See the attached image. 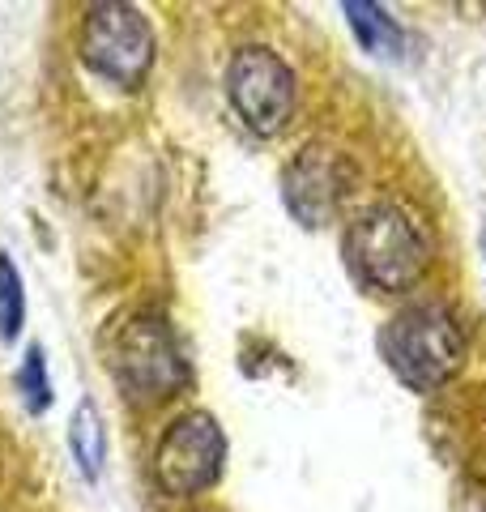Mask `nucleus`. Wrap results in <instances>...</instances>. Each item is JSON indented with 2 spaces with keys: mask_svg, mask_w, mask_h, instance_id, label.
<instances>
[{
  "mask_svg": "<svg viewBox=\"0 0 486 512\" xmlns=\"http://www.w3.org/2000/svg\"><path fill=\"white\" fill-rule=\"evenodd\" d=\"M427 261V231L401 205H371L346 231V265L371 291H410L427 274Z\"/></svg>",
  "mask_w": 486,
  "mask_h": 512,
  "instance_id": "obj_1",
  "label": "nucleus"
},
{
  "mask_svg": "<svg viewBox=\"0 0 486 512\" xmlns=\"http://www.w3.org/2000/svg\"><path fill=\"white\" fill-rule=\"evenodd\" d=\"M380 350L405 389L431 393L461 367L465 329L448 303H410L388 320Z\"/></svg>",
  "mask_w": 486,
  "mask_h": 512,
  "instance_id": "obj_2",
  "label": "nucleus"
},
{
  "mask_svg": "<svg viewBox=\"0 0 486 512\" xmlns=\"http://www.w3.org/2000/svg\"><path fill=\"white\" fill-rule=\"evenodd\" d=\"M111 376L137 406H158L180 393L188 384V363L167 320L154 312L128 320L111 350Z\"/></svg>",
  "mask_w": 486,
  "mask_h": 512,
  "instance_id": "obj_3",
  "label": "nucleus"
},
{
  "mask_svg": "<svg viewBox=\"0 0 486 512\" xmlns=\"http://www.w3.org/2000/svg\"><path fill=\"white\" fill-rule=\"evenodd\" d=\"M81 60L94 73H103L107 82L124 90H137L154 64V35L150 22L141 18L133 5H94L81 26Z\"/></svg>",
  "mask_w": 486,
  "mask_h": 512,
  "instance_id": "obj_4",
  "label": "nucleus"
},
{
  "mask_svg": "<svg viewBox=\"0 0 486 512\" xmlns=\"http://www.w3.org/2000/svg\"><path fill=\"white\" fill-rule=\"evenodd\" d=\"M222 457H226V436L218 419L205 410H188L162 431L154 448V478L167 495L184 500V495H197L218 483Z\"/></svg>",
  "mask_w": 486,
  "mask_h": 512,
  "instance_id": "obj_5",
  "label": "nucleus"
},
{
  "mask_svg": "<svg viewBox=\"0 0 486 512\" xmlns=\"http://www.w3.org/2000/svg\"><path fill=\"white\" fill-rule=\"evenodd\" d=\"M226 94L256 137H273L295 111V73L269 47H239L226 69Z\"/></svg>",
  "mask_w": 486,
  "mask_h": 512,
  "instance_id": "obj_6",
  "label": "nucleus"
},
{
  "mask_svg": "<svg viewBox=\"0 0 486 512\" xmlns=\"http://www.w3.org/2000/svg\"><path fill=\"white\" fill-rule=\"evenodd\" d=\"M354 180H359V171H354L350 154L316 141V146L299 150V158L286 167L282 201L303 227H324L337 214V205L354 192Z\"/></svg>",
  "mask_w": 486,
  "mask_h": 512,
  "instance_id": "obj_7",
  "label": "nucleus"
},
{
  "mask_svg": "<svg viewBox=\"0 0 486 512\" xmlns=\"http://www.w3.org/2000/svg\"><path fill=\"white\" fill-rule=\"evenodd\" d=\"M346 9V18H350V30L359 35V43L367 47V52H376V56H401V30L397 22L388 18V13L380 5H363V0H350Z\"/></svg>",
  "mask_w": 486,
  "mask_h": 512,
  "instance_id": "obj_8",
  "label": "nucleus"
},
{
  "mask_svg": "<svg viewBox=\"0 0 486 512\" xmlns=\"http://www.w3.org/2000/svg\"><path fill=\"white\" fill-rule=\"evenodd\" d=\"M69 444H73V457H77V466L86 470V478H99L103 453H107L103 444H107V440H103V419H99V410H94V402H81V406H77Z\"/></svg>",
  "mask_w": 486,
  "mask_h": 512,
  "instance_id": "obj_9",
  "label": "nucleus"
},
{
  "mask_svg": "<svg viewBox=\"0 0 486 512\" xmlns=\"http://www.w3.org/2000/svg\"><path fill=\"white\" fill-rule=\"evenodd\" d=\"M26 320V295H22V274L18 265L0 252V338L13 342Z\"/></svg>",
  "mask_w": 486,
  "mask_h": 512,
  "instance_id": "obj_10",
  "label": "nucleus"
},
{
  "mask_svg": "<svg viewBox=\"0 0 486 512\" xmlns=\"http://www.w3.org/2000/svg\"><path fill=\"white\" fill-rule=\"evenodd\" d=\"M18 389L26 397V410H47L52 406V380H47V367H43V350L39 346H30L26 350V359L18 367Z\"/></svg>",
  "mask_w": 486,
  "mask_h": 512,
  "instance_id": "obj_11",
  "label": "nucleus"
}]
</instances>
